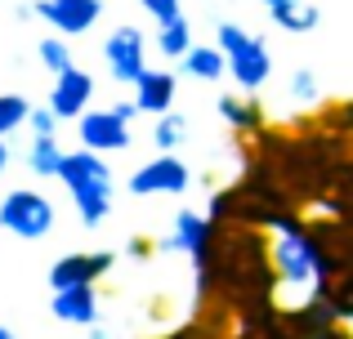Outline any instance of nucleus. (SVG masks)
I'll use <instances>...</instances> for the list:
<instances>
[{"instance_id": "obj_4", "label": "nucleus", "mask_w": 353, "mask_h": 339, "mask_svg": "<svg viewBox=\"0 0 353 339\" xmlns=\"http://www.w3.org/2000/svg\"><path fill=\"white\" fill-rule=\"evenodd\" d=\"M103 58H108V72H112L117 85H139V76L148 72V41L139 27L121 23L108 32L103 41Z\"/></svg>"}, {"instance_id": "obj_18", "label": "nucleus", "mask_w": 353, "mask_h": 339, "mask_svg": "<svg viewBox=\"0 0 353 339\" xmlns=\"http://www.w3.org/2000/svg\"><path fill=\"white\" fill-rule=\"evenodd\" d=\"M152 143H157V152H179L183 143H188V116H179V112L157 116V125H152Z\"/></svg>"}, {"instance_id": "obj_15", "label": "nucleus", "mask_w": 353, "mask_h": 339, "mask_svg": "<svg viewBox=\"0 0 353 339\" xmlns=\"http://www.w3.org/2000/svg\"><path fill=\"white\" fill-rule=\"evenodd\" d=\"M179 67H183V76H192V80H219V76H228V54L219 50V45H192L179 58Z\"/></svg>"}, {"instance_id": "obj_24", "label": "nucleus", "mask_w": 353, "mask_h": 339, "mask_svg": "<svg viewBox=\"0 0 353 339\" xmlns=\"http://www.w3.org/2000/svg\"><path fill=\"white\" fill-rule=\"evenodd\" d=\"M139 5H143L148 18H157V23H165V18L183 14V0H139Z\"/></svg>"}, {"instance_id": "obj_8", "label": "nucleus", "mask_w": 353, "mask_h": 339, "mask_svg": "<svg viewBox=\"0 0 353 339\" xmlns=\"http://www.w3.org/2000/svg\"><path fill=\"white\" fill-rule=\"evenodd\" d=\"M36 14L59 36H85L103 18V0H36Z\"/></svg>"}, {"instance_id": "obj_28", "label": "nucleus", "mask_w": 353, "mask_h": 339, "mask_svg": "<svg viewBox=\"0 0 353 339\" xmlns=\"http://www.w3.org/2000/svg\"><path fill=\"white\" fill-rule=\"evenodd\" d=\"M0 339H18L14 331H9V326H0Z\"/></svg>"}, {"instance_id": "obj_13", "label": "nucleus", "mask_w": 353, "mask_h": 339, "mask_svg": "<svg viewBox=\"0 0 353 339\" xmlns=\"http://www.w3.org/2000/svg\"><path fill=\"white\" fill-rule=\"evenodd\" d=\"M215 112L228 121V130H233V134H264V112H259L255 98L219 94V98H215Z\"/></svg>"}, {"instance_id": "obj_3", "label": "nucleus", "mask_w": 353, "mask_h": 339, "mask_svg": "<svg viewBox=\"0 0 353 339\" xmlns=\"http://www.w3.org/2000/svg\"><path fill=\"white\" fill-rule=\"evenodd\" d=\"M54 219H59V210H54V201L45 197L41 188H9L5 201H0V228L14 232V237H23V241L50 237Z\"/></svg>"}, {"instance_id": "obj_16", "label": "nucleus", "mask_w": 353, "mask_h": 339, "mask_svg": "<svg viewBox=\"0 0 353 339\" xmlns=\"http://www.w3.org/2000/svg\"><path fill=\"white\" fill-rule=\"evenodd\" d=\"M63 161H68V152L59 148V139H54V134H32V148H27V170H32L36 179H59Z\"/></svg>"}, {"instance_id": "obj_17", "label": "nucleus", "mask_w": 353, "mask_h": 339, "mask_svg": "<svg viewBox=\"0 0 353 339\" xmlns=\"http://www.w3.org/2000/svg\"><path fill=\"white\" fill-rule=\"evenodd\" d=\"M192 23L183 14H174V18H165V23H157V50L165 54V58H183V54L192 50Z\"/></svg>"}, {"instance_id": "obj_11", "label": "nucleus", "mask_w": 353, "mask_h": 339, "mask_svg": "<svg viewBox=\"0 0 353 339\" xmlns=\"http://www.w3.org/2000/svg\"><path fill=\"white\" fill-rule=\"evenodd\" d=\"M165 250L174 254H192L197 263L210 259V219L197 210H179L174 215V232L165 237Z\"/></svg>"}, {"instance_id": "obj_6", "label": "nucleus", "mask_w": 353, "mask_h": 339, "mask_svg": "<svg viewBox=\"0 0 353 339\" xmlns=\"http://www.w3.org/2000/svg\"><path fill=\"white\" fill-rule=\"evenodd\" d=\"M81 148L90 152H125L130 148V121L117 112V107H90L77 121Z\"/></svg>"}, {"instance_id": "obj_19", "label": "nucleus", "mask_w": 353, "mask_h": 339, "mask_svg": "<svg viewBox=\"0 0 353 339\" xmlns=\"http://www.w3.org/2000/svg\"><path fill=\"white\" fill-rule=\"evenodd\" d=\"M27 121H32V98L27 94H0V139L23 130Z\"/></svg>"}, {"instance_id": "obj_21", "label": "nucleus", "mask_w": 353, "mask_h": 339, "mask_svg": "<svg viewBox=\"0 0 353 339\" xmlns=\"http://www.w3.org/2000/svg\"><path fill=\"white\" fill-rule=\"evenodd\" d=\"M286 98H300V103H318L322 89H318V72L313 67H295L291 72V85H286Z\"/></svg>"}, {"instance_id": "obj_10", "label": "nucleus", "mask_w": 353, "mask_h": 339, "mask_svg": "<svg viewBox=\"0 0 353 339\" xmlns=\"http://www.w3.org/2000/svg\"><path fill=\"white\" fill-rule=\"evenodd\" d=\"M50 313L59 317L63 326H81V331L99 326V290H94V281H81V286L54 290Z\"/></svg>"}, {"instance_id": "obj_7", "label": "nucleus", "mask_w": 353, "mask_h": 339, "mask_svg": "<svg viewBox=\"0 0 353 339\" xmlns=\"http://www.w3.org/2000/svg\"><path fill=\"white\" fill-rule=\"evenodd\" d=\"M90 98H94V76L85 67L72 63L68 72L54 76V89H50V107L59 112V121H81L90 112Z\"/></svg>"}, {"instance_id": "obj_12", "label": "nucleus", "mask_w": 353, "mask_h": 339, "mask_svg": "<svg viewBox=\"0 0 353 339\" xmlns=\"http://www.w3.org/2000/svg\"><path fill=\"white\" fill-rule=\"evenodd\" d=\"M174 94H179L174 72H157V67H148L143 76H139V85H134V103H139L143 116H165L174 107Z\"/></svg>"}, {"instance_id": "obj_23", "label": "nucleus", "mask_w": 353, "mask_h": 339, "mask_svg": "<svg viewBox=\"0 0 353 339\" xmlns=\"http://www.w3.org/2000/svg\"><path fill=\"white\" fill-rule=\"evenodd\" d=\"M27 125H32V134H54V130H59V112H54L50 103L32 107V121H27Z\"/></svg>"}, {"instance_id": "obj_1", "label": "nucleus", "mask_w": 353, "mask_h": 339, "mask_svg": "<svg viewBox=\"0 0 353 339\" xmlns=\"http://www.w3.org/2000/svg\"><path fill=\"white\" fill-rule=\"evenodd\" d=\"M59 183L68 188V197L77 201L81 228L108 223V215H112V197H117V183H112V170H108L103 152H90V148L68 152V161H63V170H59Z\"/></svg>"}, {"instance_id": "obj_25", "label": "nucleus", "mask_w": 353, "mask_h": 339, "mask_svg": "<svg viewBox=\"0 0 353 339\" xmlns=\"http://www.w3.org/2000/svg\"><path fill=\"white\" fill-rule=\"evenodd\" d=\"M125 250H130V259H148V254H152V245H148V237H134Z\"/></svg>"}, {"instance_id": "obj_9", "label": "nucleus", "mask_w": 353, "mask_h": 339, "mask_svg": "<svg viewBox=\"0 0 353 339\" xmlns=\"http://www.w3.org/2000/svg\"><path fill=\"white\" fill-rule=\"evenodd\" d=\"M117 263L112 250H85V254H63V259H54L50 268V290H68V286H81V281H99L108 277Z\"/></svg>"}, {"instance_id": "obj_20", "label": "nucleus", "mask_w": 353, "mask_h": 339, "mask_svg": "<svg viewBox=\"0 0 353 339\" xmlns=\"http://www.w3.org/2000/svg\"><path fill=\"white\" fill-rule=\"evenodd\" d=\"M36 58H41L45 72H68L72 67V50H68V36H45L41 45H36Z\"/></svg>"}, {"instance_id": "obj_5", "label": "nucleus", "mask_w": 353, "mask_h": 339, "mask_svg": "<svg viewBox=\"0 0 353 339\" xmlns=\"http://www.w3.org/2000/svg\"><path fill=\"white\" fill-rule=\"evenodd\" d=\"M188 183H192V170L183 166V157L157 152L152 161H143V166L130 174L125 188L134 192V197H174V192H188Z\"/></svg>"}, {"instance_id": "obj_26", "label": "nucleus", "mask_w": 353, "mask_h": 339, "mask_svg": "<svg viewBox=\"0 0 353 339\" xmlns=\"http://www.w3.org/2000/svg\"><path fill=\"white\" fill-rule=\"evenodd\" d=\"M9 170V139H0V174Z\"/></svg>"}, {"instance_id": "obj_27", "label": "nucleus", "mask_w": 353, "mask_h": 339, "mask_svg": "<svg viewBox=\"0 0 353 339\" xmlns=\"http://www.w3.org/2000/svg\"><path fill=\"white\" fill-rule=\"evenodd\" d=\"M90 339H112V331H103V326H90Z\"/></svg>"}, {"instance_id": "obj_2", "label": "nucleus", "mask_w": 353, "mask_h": 339, "mask_svg": "<svg viewBox=\"0 0 353 339\" xmlns=\"http://www.w3.org/2000/svg\"><path fill=\"white\" fill-rule=\"evenodd\" d=\"M215 45L228 54V76L237 80L241 94H259L273 76V54H268L264 36L246 32L241 23H219L215 27Z\"/></svg>"}, {"instance_id": "obj_14", "label": "nucleus", "mask_w": 353, "mask_h": 339, "mask_svg": "<svg viewBox=\"0 0 353 339\" xmlns=\"http://www.w3.org/2000/svg\"><path fill=\"white\" fill-rule=\"evenodd\" d=\"M268 18H273V27H282V32L291 36H304L318 27V9L309 5V0H264Z\"/></svg>"}, {"instance_id": "obj_22", "label": "nucleus", "mask_w": 353, "mask_h": 339, "mask_svg": "<svg viewBox=\"0 0 353 339\" xmlns=\"http://www.w3.org/2000/svg\"><path fill=\"white\" fill-rule=\"evenodd\" d=\"M322 121H327V134H353V98H349V103L327 107Z\"/></svg>"}]
</instances>
